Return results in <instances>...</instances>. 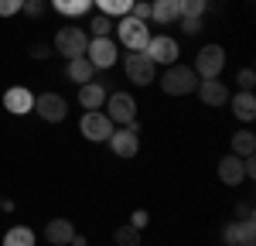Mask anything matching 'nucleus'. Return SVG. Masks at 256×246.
<instances>
[{"instance_id": "1", "label": "nucleus", "mask_w": 256, "mask_h": 246, "mask_svg": "<svg viewBox=\"0 0 256 246\" xmlns=\"http://www.w3.org/2000/svg\"><path fill=\"white\" fill-rule=\"evenodd\" d=\"M198 86V76L192 65H168L164 72H160V89L168 92V96H188V92H195Z\"/></svg>"}, {"instance_id": "2", "label": "nucleus", "mask_w": 256, "mask_h": 246, "mask_svg": "<svg viewBox=\"0 0 256 246\" xmlns=\"http://www.w3.org/2000/svg\"><path fill=\"white\" fill-rule=\"evenodd\" d=\"M79 130H82V137L86 140H92V144H106L110 137H113V130H116V123L110 120L102 110H86L82 113V120H79Z\"/></svg>"}, {"instance_id": "3", "label": "nucleus", "mask_w": 256, "mask_h": 246, "mask_svg": "<svg viewBox=\"0 0 256 246\" xmlns=\"http://www.w3.org/2000/svg\"><path fill=\"white\" fill-rule=\"evenodd\" d=\"M86 44H89V34L82 31V28H76V24H65V28H58V34H55V52H58L62 58H82L86 55Z\"/></svg>"}, {"instance_id": "4", "label": "nucleus", "mask_w": 256, "mask_h": 246, "mask_svg": "<svg viewBox=\"0 0 256 246\" xmlns=\"http://www.w3.org/2000/svg\"><path fill=\"white\" fill-rule=\"evenodd\" d=\"M192 68H195L198 79H218L222 68H226V48H222V44H205V48H198Z\"/></svg>"}, {"instance_id": "5", "label": "nucleus", "mask_w": 256, "mask_h": 246, "mask_svg": "<svg viewBox=\"0 0 256 246\" xmlns=\"http://www.w3.org/2000/svg\"><path fill=\"white\" fill-rule=\"evenodd\" d=\"M116 41L126 44V52H144L147 41H150V31H147V20H137V18H120L116 24Z\"/></svg>"}, {"instance_id": "6", "label": "nucleus", "mask_w": 256, "mask_h": 246, "mask_svg": "<svg viewBox=\"0 0 256 246\" xmlns=\"http://www.w3.org/2000/svg\"><path fill=\"white\" fill-rule=\"evenodd\" d=\"M86 58L92 62V68H113L120 62V48L113 38H89L86 44Z\"/></svg>"}, {"instance_id": "7", "label": "nucleus", "mask_w": 256, "mask_h": 246, "mask_svg": "<svg viewBox=\"0 0 256 246\" xmlns=\"http://www.w3.org/2000/svg\"><path fill=\"white\" fill-rule=\"evenodd\" d=\"M34 113L44 123H62L68 116V100L58 92H41V96H34Z\"/></svg>"}, {"instance_id": "8", "label": "nucleus", "mask_w": 256, "mask_h": 246, "mask_svg": "<svg viewBox=\"0 0 256 246\" xmlns=\"http://www.w3.org/2000/svg\"><path fill=\"white\" fill-rule=\"evenodd\" d=\"M144 55L154 62V65H174L178 55H181V44H178L171 34H158V38L147 41V48H144Z\"/></svg>"}, {"instance_id": "9", "label": "nucleus", "mask_w": 256, "mask_h": 246, "mask_svg": "<svg viewBox=\"0 0 256 246\" xmlns=\"http://www.w3.org/2000/svg\"><path fill=\"white\" fill-rule=\"evenodd\" d=\"M106 116L116 123V126H126L130 120H137V100L126 96V92H113V96H106Z\"/></svg>"}, {"instance_id": "10", "label": "nucleus", "mask_w": 256, "mask_h": 246, "mask_svg": "<svg viewBox=\"0 0 256 246\" xmlns=\"http://www.w3.org/2000/svg\"><path fill=\"white\" fill-rule=\"evenodd\" d=\"M123 68H126V79L134 82V86H150L154 82V62L147 58L144 52H126Z\"/></svg>"}, {"instance_id": "11", "label": "nucleus", "mask_w": 256, "mask_h": 246, "mask_svg": "<svg viewBox=\"0 0 256 246\" xmlns=\"http://www.w3.org/2000/svg\"><path fill=\"white\" fill-rule=\"evenodd\" d=\"M222 243L226 246H256V222L232 219V222L222 229Z\"/></svg>"}, {"instance_id": "12", "label": "nucleus", "mask_w": 256, "mask_h": 246, "mask_svg": "<svg viewBox=\"0 0 256 246\" xmlns=\"http://www.w3.org/2000/svg\"><path fill=\"white\" fill-rule=\"evenodd\" d=\"M4 110H7V113H18V116L34 113V92H31L28 86H10V89L4 92Z\"/></svg>"}, {"instance_id": "13", "label": "nucleus", "mask_w": 256, "mask_h": 246, "mask_svg": "<svg viewBox=\"0 0 256 246\" xmlns=\"http://www.w3.org/2000/svg\"><path fill=\"white\" fill-rule=\"evenodd\" d=\"M195 92H198V100L205 102V106H226L229 102V89H226V82H218V79H198V86H195Z\"/></svg>"}, {"instance_id": "14", "label": "nucleus", "mask_w": 256, "mask_h": 246, "mask_svg": "<svg viewBox=\"0 0 256 246\" xmlns=\"http://www.w3.org/2000/svg\"><path fill=\"white\" fill-rule=\"evenodd\" d=\"M106 144L113 147V154H116V158H126V161L140 154V137H137V134H130L126 126H116V130H113V137H110Z\"/></svg>"}, {"instance_id": "15", "label": "nucleus", "mask_w": 256, "mask_h": 246, "mask_svg": "<svg viewBox=\"0 0 256 246\" xmlns=\"http://www.w3.org/2000/svg\"><path fill=\"white\" fill-rule=\"evenodd\" d=\"M218 182L229 184V188H236L239 182H246V171H242V158H239V154H226V158L218 161Z\"/></svg>"}, {"instance_id": "16", "label": "nucleus", "mask_w": 256, "mask_h": 246, "mask_svg": "<svg viewBox=\"0 0 256 246\" xmlns=\"http://www.w3.org/2000/svg\"><path fill=\"white\" fill-rule=\"evenodd\" d=\"M72 236H76L72 219H52V222L44 226V240H48L52 246H68V243H72Z\"/></svg>"}, {"instance_id": "17", "label": "nucleus", "mask_w": 256, "mask_h": 246, "mask_svg": "<svg viewBox=\"0 0 256 246\" xmlns=\"http://www.w3.org/2000/svg\"><path fill=\"white\" fill-rule=\"evenodd\" d=\"M229 106H232V113H236L239 123H253L256 120V96L253 92H242V89H239L236 96H229Z\"/></svg>"}, {"instance_id": "18", "label": "nucleus", "mask_w": 256, "mask_h": 246, "mask_svg": "<svg viewBox=\"0 0 256 246\" xmlns=\"http://www.w3.org/2000/svg\"><path fill=\"white\" fill-rule=\"evenodd\" d=\"M65 79L68 82H76V86H86V82H92L96 79V68H92V62L86 58H68V65H65Z\"/></svg>"}, {"instance_id": "19", "label": "nucleus", "mask_w": 256, "mask_h": 246, "mask_svg": "<svg viewBox=\"0 0 256 246\" xmlns=\"http://www.w3.org/2000/svg\"><path fill=\"white\" fill-rule=\"evenodd\" d=\"M150 20H158V24L181 20V0H150Z\"/></svg>"}, {"instance_id": "20", "label": "nucleus", "mask_w": 256, "mask_h": 246, "mask_svg": "<svg viewBox=\"0 0 256 246\" xmlns=\"http://www.w3.org/2000/svg\"><path fill=\"white\" fill-rule=\"evenodd\" d=\"M79 102H82V110H102V102H106V89H102L96 79L86 82V86H79Z\"/></svg>"}, {"instance_id": "21", "label": "nucleus", "mask_w": 256, "mask_h": 246, "mask_svg": "<svg viewBox=\"0 0 256 246\" xmlns=\"http://www.w3.org/2000/svg\"><path fill=\"white\" fill-rule=\"evenodd\" d=\"M48 4L58 10L62 18H82V14L92 10V0H48Z\"/></svg>"}, {"instance_id": "22", "label": "nucleus", "mask_w": 256, "mask_h": 246, "mask_svg": "<svg viewBox=\"0 0 256 246\" xmlns=\"http://www.w3.org/2000/svg\"><path fill=\"white\" fill-rule=\"evenodd\" d=\"M4 246H34V229L31 226H10L4 232Z\"/></svg>"}, {"instance_id": "23", "label": "nucleus", "mask_w": 256, "mask_h": 246, "mask_svg": "<svg viewBox=\"0 0 256 246\" xmlns=\"http://www.w3.org/2000/svg\"><path fill=\"white\" fill-rule=\"evenodd\" d=\"M92 7H99V14H106V18H126L134 0H92Z\"/></svg>"}, {"instance_id": "24", "label": "nucleus", "mask_w": 256, "mask_h": 246, "mask_svg": "<svg viewBox=\"0 0 256 246\" xmlns=\"http://www.w3.org/2000/svg\"><path fill=\"white\" fill-rule=\"evenodd\" d=\"M253 150H256V134L253 130H236V134H232V154L250 158Z\"/></svg>"}, {"instance_id": "25", "label": "nucleus", "mask_w": 256, "mask_h": 246, "mask_svg": "<svg viewBox=\"0 0 256 246\" xmlns=\"http://www.w3.org/2000/svg\"><path fill=\"white\" fill-rule=\"evenodd\" d=\"M89 31H92V38H110V31H113V18H106V14H92Z\"/></svg>"}, {"instance_id": "26", "label": "nucleus", "mask_w": 256, "mask_h": 246, "mask_svg": "<svg viewBox=\"0 0 256 246\" xmlns=\"http://www.w3.org/2000/svg\"><path fill=\"white\" fill-rule=\"evenodd\" d=\"M113 240H116V246H140V229H134V226H120L116 232H113Z\"/></svg>"}, {"instance_id": "27", "label": "nucleus", "mask_w": 256, "mask_h": 246, "mask_svg": "<svg viewBox=\"0 0 256 246\" xmlns=\"http://www.w3.org/2000/svg\"><path fill=\"white\" fill-rule=\"evenodd\" d=\"M208 0H181V18H205Z\"/></svg>"}, {"instance_id": "28", "label": "nucleus", "mask_w": 256, "mask_h": 246, "mask_svg": "<svg viewBox=\"0 0 256 246\" xmlns=\"http://www.w3.org/2000/svg\"><path fill=\"white\" fill-rule=\"evenodd\" d=\"M236 82H239V89H242V92H253V86H256V72H253V68H239Z\"/></svg>"}, {"instance_id": "29", "label": "nucleus", "mask_w": 256, "mask_h": 246, "mask_svg": "<svg viewBox=\"0 0 256 246\" xmlns=\"http://www.w3.org/2000/svg\"><path fill=\"white\" fill-rule=\"evenodd\" d=\"M130 18L150 20V0H134V7H130Z\"/></svg>"}, {"instance_id": "30", "label": "nucleus", "mask_w": 256, "mask_h": 246, "mask_svg": "<svg viewBox=\"0 0 256 246\" xmlns=\"http://www.w3.org/2000/svg\"><path fill=\"white\" fill-rule=\"evenodd\" d=\"M24 10V0H0V18H14Z\"/></svg>"}, {"instance_id": "31", "label": "nucleus", "mask_w": 256, "mask_h": 246, "mask_svg": "<svg viewBox=\"0 0 256 246\" xmlns=\"http://www.w3.org/2000/svg\"><path fill=\"white\" fill-rule=\"evenodd\" d=\"M181 31L184 34H202V18H181Z\"/></svg>"}, {"instance_id": "32", "label": "nucleus", "mask_w": 256, "mask_h": 246, "mask_svg": "<svg viewBox=\"0 0 256 246\" xmlns=\"http://www.w3.org/2000/svg\"><path fill=\"white\" fill-rule=\"evenodd\" d=\"M253 216H256V212H253V205H250V202H239V208H236V219H242V222H256Z\"/></svg>"}, {"instance_id": "33", "label": "nucleus", "mask_w": 256, "mask_h": 246, "mask_svg": "<svg viewBox=\"0 0 256 246\" xmlns=\"http://www.w3.org/2000/svg\"><path fill=\"white\" fill-rule=\"evenodd\" d=\"M44 7H48V4H31V0H24V10H20V14H28V18H41Z\"/></svg>"}, {"instance_id": "34", "label": "nucleus", "mask_w": 256, "mask_h": 246, "mask_svg": "<svg viewBox=\"0 0 256 246\" xmlns=\"http://www.w3.org/2000/svg\"><path fill=\"white\" fill-rule=\"evenodd\" d=\"M147 222H150V216H147L144 208H137V212H134V219H130V226H134V229H147Z\"/></svg>"}, {"instance_id": "35", "label": "nucleus", "mask_w": 256, "mask_h": 246, "mask_svg": "<svg viewBox=\"0 0 256 246\" xmlns=\"http://www.w3.org/2000/svg\"><path fill=\"white\" fill-rule=\"evenodd\" d=\"M31 58H48V48H44V44H34V48H31Z\"/></svg>"}, {"instance_id": "36", "label": "nucleus", "mask_w": 256, "mask_h": 246, "mask_svg": "<svg viewBox=\"0 0 256 246\" xmlns=\"http://www.w3.org/2000/svg\"><path fill=\"white\" fill-rule=\"evenodd\" d=\"M68 246H89V240H86V236H79V232H76V236H72V243Z\"/></svg>"}, {"instance_id": "37", "label": "nucleus", "mask_w": 256, "mask_h": 246, "mask_svg": "<svg viewBox=\"0 0 256 246\" xmlns=\"http://www.w3.org/2000/svg\"><path fill=\"white\" fill-rule=\"evenodd\" d=\"M31 4H48V0H31Z\"/></svg>"}, {"instance_id": "38", "label": "nucleus", "mask_w": 256, "mask_h": 246, "mask_svg": "<svg viewBox=\"0 0 256 246\" xmlns=\"http://www.w3.org/2000/svg\"><path fill=\"white\" fill-rule=\"evenodd\" d=\"M0 202H4V198H0Z\"/></svg>"}]
</instances>
